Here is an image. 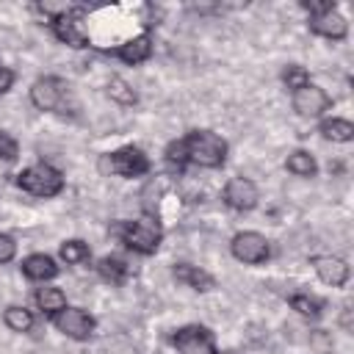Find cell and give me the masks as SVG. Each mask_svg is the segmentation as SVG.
<instances>
[{"label":"cell","instance_id":"2e32d148","mask_svg":"<svg viewBox=\"0 0 354 354\" xmlns=\"http://www.w3.org/2000/svg\"><path fill=\"white\" fill-rule=\"evenodd\" d=\"M94 268H97V277H100L102 282H108V285H124V282L133 277V266H130L124 257H119V254H105V257H100Z\"/></svg>","mask_w":354,"mask_h":354},{"label":"cell","instance_id":"8992f818","mask_svg":"<svg viewBox=\"0 0 354 354\" xmlns=\"http://www.w3.org/2000/svg\"><path fill=\"white\" fill-rule=\"evenodd\" d=\"M86 8L83 6H72L69 11H64L61 17H55L53 22H50V28H53V36L61 41V44H66V47H75V50H83V47H88V30H86Z\"/></svg>","mask_w":354,"mask_h":354},{"label":"cell","instance_id":"9c48e42d","mask_svg":"<svg viewBox=\"0 0 354 354\" xmlns=\"http://www.w3.org/2000/svg\"><path fill=\"white\" fill-rule=\"evenodd\" d=\"M53 324H55V329L61 335H66L72 340H88L94 335V329H97V321H94V315L88 310L69 307V304L53 315Z\"/></svg>","mask_w":354,"mask_h":354},{"label":"cell","instance_id":"7402d4cb","mask_svg":"<svg viewBox=\"0 0 354 354\" xmlns=\"http://www.w3.org/2000/svg\"><path fill=\"white\" fill-rule=\"evenodd\" d=\"M58 257H61L66 266H77V263H86V260L91 257V249H88L86 241L69 238V241H64V243L58 246Z\"/></svg>","mask_w":354,"mask_h":354},{"label":"cell","instance_id":"30bf717a","mask_svg":"<svg viewBox=\"0 0 354 354\" xmlns=\"http://www.w3.org/2000/svg\"><path fill=\"white\" fill-rule=\"evenodd\" d=\"M329 108H332V97L315 83H307L304 88L293 91V111L301 119H321Z\"/></svg>","mask_w":354,"mask_h":354},{"label":"cell","instance_id":"277c9868","mask_svg":"<svg viewBox=\"0 0 354 354\" xmlns=\"http://www.w3.org/2000/svg\"><path fill=\"white\" fill-rule=\"evenodd\" d=\"M17 188H22L25 194L30 196H39V199H50V196H58L64 191V174L50 166V163H30L25 166L19 174H17Z\"/></svg>","mask_w":354,"mask_h":354},{"label":"cell","instance_id":"ac0fdd59","mask_svg":"<svg viewBox=\"0 0 354 354\" xmlns=\"http://www.w3.org/2000/svg\"><path fill=\"white\" fill-rule=\"evenodd\" d=\"M33 301H36V307L44 313V315H55L58 310H64L66 307V293L61 290V288H55V285H41V288H36V293H33Z\"/></svg>","mask_w":354,"mask_h":354},{"label":"cell","instance_id":"4fadbf2b","mask_svg":"<svg viewBox=\"0 0 354 354\" xmlns=\"http://www.w3.org/2000/svg\"><path fill=\"white\" fill-rule=\"evenodd\" d=\"M105 53L116 55L119 61H124V64H130V66H138V64L149 61V55H152V36L144 30V33L130 36L127 41H122V44H116L113 50H105Z\"/></svg>","mask_w":354,"mask_h":354},{"label":"cell","instance_id":"4316f807","mask_svg":"<svg viewBox=\"0 0 354 354\" xmlns=\"http://www.w3.org/2000/svg\"><path fill=\"white\" fill-rule=\"evenodd\" d=\"M17 257V241L8 232H0V263H11Z\"/></svg>","mask_w":354,"mask_h":354},{"label":"cell","instance_id":"7a4b0ae2","mask_svg":"<svg viewBox=\"0 0 354 354\" xmlns=\"http://www.w3.org/2000/svg\"><path fill=\"white\" fill-rule=\"evenodd\" d=\"M111 235L119 238L136 254H155L163 241V230L152 216H141L136 221H119L111 230Z\"/></svg>","mask_w":354,"mask_h":354},{"label":"cell","instance_id":"44dd1931","mask_svg":"<svg viewBox=\"0 0 354 354\" xmlns=\"http://www.w3.org/2000/svg\"><path fill=\"white\" fill-rule=\"evenodd\" d=\"M33 313L28 310V307H22V304H11V307H6V313H3V324L11 329V332H30L33 329Z\"/></svg>","mask_w":354,"mask_h":354},{"label":"cell","instance_id":"5bb4252c","mask_svg":"<svg viewBox=\"0 0 354 354\" xmlns=\"http://www.w3.org/2000/svg\"><path fill=\"white\" fill-rule=\"evenodd\" d=\"M307 25H310V30H313L315 36H324V39H332V41H340V39L348 36V22H346V17H343L337 8L324 11V14H318V17H310Z\"/></svg>","mask_w":354,"mask_h":354},{"label":"cell","instance_id":"52a82bcc","mask_svg":"<svg viewBox=\"0 0 354 354\" xmlns=\"http://www.w3.org/2000/svg\"><path fill=\"white\" fill-rule=\"evenodd\" d=\"M230 252H232V257H235L238 263H243V266H260V263H266V260L271 257V246H268L266 235H260V232H254V230H243V232L232 235Z\"/></svg>","mask_w":354,"mask_h":354},{"label":"cell","instance_id":"83f0119b","mask_svg":"<svg viewBox=\"0 0 354 354\" xmlns=\"http://www.w3.org/2000/svg\"><path fill=\"white\" fill-rule=\"evenodd\" d=\"M301 8H304L310 17H318V14L332 11V8H337V6H335V0H301Z\"/></svg>","mask_w":354,"mask_h":354},{"label":"cell","instance_id":"ba28073f","mask_svg":"<svg viewBox=\"0 0 354 354\" xmlns=\"http://www.w3.org/2000/svg\"><path fill=\"white\" fill-rule=\"evenodd\" d=\"M171 346L177 348V354H218L213 332L207 326H202V324L180 326L171 335Z\"/></svg>","mask_w":354,"mask_h":354},{"label":"cell","instance_id":"d6986e66","mask_svg":"<svg viewBox=\"0 0 354 354\" xmlns=\"http://www.w3.org/2000/svg\"><path fill=\"white\" fill-rule=\"evenodd\" d=\"M321 136L326 141H335V144H348L354 138V124L348 119H340V116H329L321 122Z\"/></svg>","mask_w":354,"mask_h":354},{"label":"cell","instance_id":"d4e9b609","mask_svg":"<svg viewBox=\"0 0 354 354\" xmlns=\"http://www.w3.org/2000/svg\"><path fill=\"white\" fill-rule=\"evenodd\" d=\"M108 97L113 102H119V105H133L138 100V94L133 91V86L127 80H122V77H111L108 80Z\"/></svg>","mask_w":354,"mask_h":354},{"label":"cell","instance_id":"484cf974","mask_svg":"<svg viewBox=\"0 0 354 354\" xmlns=\"http://www.w3.org/2000/svg\"><path fill=\"white\" fill-rule=\"evenodd\" d=\"M17 155H19V144H17V138L11 136V133H6V130H0V160H17Z\"/></svg>","mask_w":354,"mask_h":354},{"label":"cell","instance_id":"ffe728a7","mask_svg":"<svg viewBox=\"0 0 354 354\" xmlns=\"http://www.w3.org/2000/svg\"><path fill=\"white\" fill-rule=\"evenodd\" d=\"M285 169H288L290 174H296V177H315L318 163H315V158H313L307 149H293V152L288 155V160H285Z\"/></svg>","mask_w":354,"mask_h":354},{"label":"cell","instance_id":"6da1fadb","mask_svg":"<svg viewBox=\"0 0 354 354\" xmlns=\"http://www.w3.org/2000/svg\"><path fill=\"white\" fill-rule=\"evenodd\" d=\"M185 160L199 169H221L227 160V141L213 130H191L183 136Z\"/></svg>","mask_w":354,"mask_h":354},{"label":"cell","instance_id":"603a6c76","mask_svg":"<svg viewBox=\"0 0 354 354\" xmlns=\"http://www.w3.org/2000/svg\"><path fill=\"white\" fill-rule=\"evenodd\" d=\"M290 310H296L304 318H318L324 313V301L318 296H310V293H293L290 296Z\"/></svg>","mask_w":354,"mask_h":354},{"label":"cell","instance_id":"5b68a950","mask_svg":"<svg viewBox=\"0 0 354 354\" xmlns=\"http://www.w3.org/2000/svg\"><path fill=\"white\" fill-rule=\"evenodd\" d=\"M149 166H152V163H149L147 152H144L141 147H133V144L119 147V149L102 155V160H100V169H102L105 174H116V177H124V180H133V177L147 174Z\"/></svg>","mask_w":354,"mask_h":354},{"label":"cell","instance_id":"8fae6325","mask_svg":"<svg viewBox=\"0 0 354 354\" xmlns=\"http://www.w3.org/2000/svg\"><path fill=\"white\" fill-rule=\"evenodd\" d=\"M221 199H224L227 207L243 213V210L257 207L260 191H257V185H254L249 177H230L227 185H224V191H221Z\"/></svg>","mask_w":354,"mask_h":354},{"label":"cell","instance_id":"9a60e30c","mask_svg":"<svg viewBox=\"0 0 354 354\" xmlns=\"http://www.w3.org/2000/svg\"><path fill=\"white\" fill-rule=\"evenodd\" d=\"M19 268H22V274H25L30 282H41V285L50 282V279H55V277L61 274V266H58L50 254H44V252H33V254L22 257Z\"/></svg>","mask_w":354,"mask_h":354},{"label":"cell","instance_id":"f1b7e54d","mask_svg":"<svg viewBox=\"0 0 354 354\" xmlns=\"http://www.w3.org/2000/svg\"><path fill=\"white\" fill-rule=\"evenodd\" d=\"M11 86H14V69H8V66L0 64V94L11 91Z\"/></svg>","mask_w":354,"mask_h":354},{"label":"cell","instance_id":"e0dca14e","mask_svg":"<svg viewBox=\"0 0 354 354\" xmlns=\"http://www.w3.org/2000/svg\"><path fill=\"white\" fill-rule=\"evenodd\" d=\"M174 279L183 282V285L191 288V290H199V293H207V290L216 288L213 274H207L205 268L191 266V263H177V266H174Z\"/></svg>","mask_w":354,"mask_h":354},{"label":"cell","instance_id":"3957f363","mask_svg":"<svg viewBox=\"0 0 354 354\" xmlns=\"http://www.w3.org/2000/svg\"><path fill=\"white\" fill-rule=\"evenodd\" d=\"M30 102H33V108L47 111V113H58V116H66V113L75 111V100H72L69 83L55 77V75H44V77L33 80Z\"/></svg>","mask_w":354,"mask_h":354},{"label":"cell","instance_id":"cb8c5ba5","mask_svg":"<svg viewBox=\"0 0 354 354\" xmlns=\"http://www.w3.org/2000/svg\"><path fill=\"white\" fill-rule=\"evenodd\" d=\"M282 83H285V88L293 94V91L304 88V86L310 83V72H307L301 64H288V66L282 69Z\"/></svg>","mask_w":354,"mask_h":354},{"label":"cell","instance_id":"7c38bea8","mask_svg":"<svg viewBox=\"0 0 354 354\" xmlns=\"http://www.w3.org/2000/svg\"><path fill=\"white\" fill-rule=\"evenodd\" d=\"M310 263H313V271L318 274V279H321L324 285L343 288V285L348 282V277H351L348 263H346L343 257H337V254H315Z\"/></svg>","mask_w":354,"mask_h":354}]
</instances>
